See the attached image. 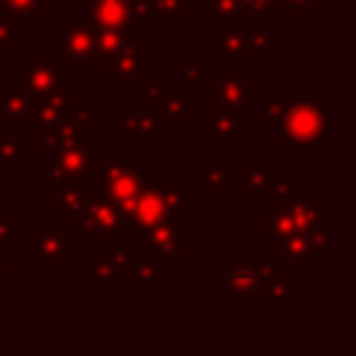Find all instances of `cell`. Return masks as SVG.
Listing matches in <instances>:
<instances>
[{
  "mask_svg": "<svg viewBox=\"0 0 356 356\" xmlns=\"http://www.w3.org/2000/svg\"><path fill=\"white\" fill-rule=\"evenodd\" d=\"M283 273L286 268L276 266L273 261L232 259L227 266L215 273V293L227 298L229 305H259L268 286Z\"/></svg>",
  "mask_w": 356,
  "mask_h": 356,
  "instance_id": "6da1fadb",
  "label": "cell"
},
{
  "mask_svg": "<svg viewBox=\"0 0 356 356\" xmlns=\"http://www.w3.org/2000/svg\"><path fill=\"white\" fill-rule=\"evenodd\" d=\"M149 184L147 173L142 171L137 161L120 159L115 149H108L100 161H95V168L86 178V193L88 195H105L113 200L118 208L127 210L129 203L137 198Z\"/></svg>",
  "mask_w": 356,
  "mask_h": 356,
  "instance_id": "7a4b0ae2",
  "label": "cell"
},
{
  "mask_svg": "<svg viewBox=\"0 0 356 356\" xmlns=\"http://www.w3.org/2000/svg\"><path fill=\"white\" fill-rule=\"evenodd\" d=\"M278 129L283 134V149L307 152L327 137L330 118H327V110L310 95L286 93V110Z\"/></svg>",
  "mask_w": 356,
  "mask_h": 356,
  "instance_id": "3957f363",
  "label": "cell"
},
{
  "mask_svg": "<svg viewBox=\"0 0 356 356\" xmlns=\"http://www.w3.org/2000/svg\"><path fill=\"white\" fill-rule=\"evenodd\" d=\"M252 74L249 71H218L205 83V115H229L239 124H252Z\"/></svg>",
  "mask_w": 356,
  "mask_h": 356,
  "instance_id": "277c9868",
  "label": "cell"
},
{
  "mask_svg": "<svg viewBox=\"0 0 356 356\" xmlns=\"http://www.w3.org/2000/svg\"><path fill=\"white\" fill-rule=\"evenodd\" d=\"M137 105L161 120L163 127H181L184 120L193 118L195 98L193 86L184 81H168V83H139L137 86Z\"/></svg>",
  "mask_w": 356,
  "mask_h": 356,
  "instance_id": "5b68a950",
  "label": "cell"
},
{
  "mask_svg": "<svg viewBox=\"0 0 356 356\" xmlns=\"http://www.w3.org/2000/svg\"><path fill=\"white\" fill-rule=\"evenodd\" d=\"M69 229L74 232V237L120 239L129 229V220L124 210L105 195H88L83 205L71 215Z\"/></svg>",
  "mask_w": 356,
  "mask_h": 356,
  "instance_id": "8992f818",
  "label": "cell"
},
{
  "mask_svg": "<svg viewBox=\"0 0 356 356\" xmlns=\"http://www.w3.org/2000/svg\"><path fill=\"white\" fill-rule=\"evenodd\" d=\"M115 242L149 254L156 261H178L184 257V218L171 215V218H166L159 225H152V227L127 229Z\"/></svg>",
  "mask_w": 356,
  "mask_h": 356,
  "instance_id": "52a82bcc",
  "label": "cell"
},
{
  "mask_svg": "<svg viewBox=\"0 0 356 356\" xmlns=\"http://www.w3.org/2000/svg\"><path fill=\"white\" fill-rule=\"evenodd\" d=\"M327 259V232H293L271 242V261L288 273H312Z\"/></svg>",
  "mask_w": 356,
  "mask_h": 356,
  "instance_id": "ba28073f",
  "label": "cell"
},
{
  "mask_svg": "<svg viewBox=\"0 0 356 356\" xmlns=\"http://www.w3.org/2000/svg\"><path fill=\"white\" fill-rule=\"evenodd\" d=\"M95 161L93 156V139H81V142L54 152L51 161H42L40 176L44 184H86V178L93 173Z\"/></svg>",
  "mask_w": 356,
  "mask_h": 356,
  "instance_id": "9c48e42d",
  "label": "cell"
},
{
  "mask_svg": "<svg viewBox=\"0 0 356 356\" xmlns=\"http://www.w3.org/2000/svg\"><path fill=\"white\" fill-rule=\"evenodd\" d=\"M61 51L64 59L74 71H90L95 69L98 59H95V32L88 17H76L64 15L61 17Z\"/></svg>",
  "mask_w": 356,
  "mask_h": 356,
  "instance_id": "30bf717a",
  "label": "cell"
},
{
  "mask_svg": "<svg viewBox=\"0 0 356 356\" xmlns=\"http://www.w3.org/2000/svg\"><path fill=\"white\" fill-rule=\"evenodd\" d=\"M74 232L66 227H35L30 229V257L42 271H59L71 259Z\"/></svg>",
  "mask_w": 356,
  "mask_h": 356,
  "instance_id": "8fae6325",
  "label": "cell"
},
{
  "mask_svg": "<svg viewBox=\"0 0 356 356\" xmlns=\"http://www.w3.org/2000/svg\"><path fill=\"white\" fill-rule=\"evenodd\" d=\"M17 83L32 98H44L51 93L71 90V74L61 69L59 61H20L17 64Z\"/></svg>",
  "mask_w": 356,
  "mask_h": 356,
  "instance_id": "7c38bea8",
  "label": "cell"
},
{
  "mask_svg": "<svg viewBox=\"0 0 356 356\" xmlns=\"http://www.w3.org/2000/svg\"><path fill=\"white\" fill-rule=\"evenodd\" d=\"M152 74V51L132 44L129 49L103 61L105 83H147Z\"/></svg>",
  "mask_w": 356,
  "mask_h": 356,
  "instance_id": "4fadbf2b",
  "label": "cell"
},
{
  "mask_svg": "<svg viewBox=\"0 0 356 356\" xmlns=\"http://www.w3.org/2000/svg\"><path fill=\"white\" fill-rule=\"evenodd\" d=\"M93 115H95V110L90 108V105H86V108L71 105V110L66 113L64 120H59L56 124L40 127L42 147L49 149V152H59V149L81 142V139H83V129L93 122Z\"/></svg>",
  "mask_w": 356,
  "mask_h": 356,
  "instance_id": "5bb4252c",
  "label": "cell"
},
{
  "mask_svg": "<svg viewBox=\"0 0 356 356\" xmlns=\"http://www.w3.org/2000/svg\"><path fill=\"white\" fill-rule=\"evenodd\" d=\"M124 215H127V220H129V229L152 227V225H159L166 218H171L166 203H163V184L149 181L142 193L129 203Z\"/></svg>",
  "mask_w": 356,
  "mask_h": 356,
  "instance_id": "9a60e30c",
  "label": "cell"
},
{
  "mask_svg": "<svg viewBox=\"0 0 356 356\" xmlns=\"http://www.w3.org/2000/svg\"><path fill=\"white\" fill-rule=\"evenodd\" d=\"M118 115V127H115V137H134V139H159L161 137V120L149 110L139 108V105H118L115 108Z\"/></svg>",
  "mask_w": 356,
  "mask_h": 356,
  "instance_id": "2e32d148",
  "label": "cell"
},
{
  "mask_svg": "<svg viewBox=\"0 0 356 356\" xmlns=\"http://www.w3.org/2000/svg\"><path fill=\"white\" fill-rule=\"evenodd\" d=\"M215 37H218V61H249V37L247 27L239 25L234 17H218L215 20Z\"/></svg>",
  "mask_w": 356,
  "mask_h": 356,
  "instance_id": "e0dca14e",
  "label": "cell"
},
{
  "mask_svg": "<svg viewBox=\"0 0 356 356\" xmlns=\"http://www.w3.org/2000/svg\"><path fill=\"white\" fill-rule=\"evenodd\" d=\"M0 115L10 127H32L37 124V98H32L20 83H8L0 93Z\"/></svg>",
  "mask_w": 356,
  "mask_h": 356,
  "instance_id": "ac0fdd59",
  "label": "cell"
},
{
  "mask_svg": "<svg viewBox=\"0 0 356 356\" xmlns=\"http://www.w3.org/2000/svg\"><path fill=\"white\" fill-rule=\"evenodd\" d=\"M293 215V222L300 232H327V208L315 193L283 198Z\"/></svg>",
  "mask_w": 356,
  "mask_h": 356,
  "instance_id": "d6986e66",
  "label": "cell"
},
{
  "mask_svg": "<svg viewBox=\"0 0 356 356\" xmlns=\"http://www.w3.org/2000/svg\"><path fill=\"white\" fill-rule=\"evenodd\" d=\"M259 220H261V222H259V234H261L264 239H268V242L298 232L286 200H271V203H266L261 208V213H259Z\"/></svg>",
  "mask_w": 356,
  "mask_h": 356,
  "instance_id": "ffe728a7",
  "label": "cell"
},
{
  "mask_svg": "<svg viewBox=\"0 0 356 356\" xmlns=\"http://www.w3.org/2000/svg\"><path fill=\"white\" fill-rule=\"evenodd\" d=\"M273 166L266 159H252L244 171H232V184L242 195H259L266 193L268 181H271Z\"/></svg>",
  "mask_w": 356,
  "mask_h": 356,
  "instance_id": "44dd1931",
  "label": "cell"
},
{
  "mask_svg": "<svg viewBox=\"0 0 356 356\" xmlns=\"http://www.w3.org/2000/svg\"><path fill=\"white\" fill-rule=\"evenodd\" d=\"M193 178L195 184L203 186L205 195H225L232 184V168L225 159H210L203 163V168L193 173Z\"/></svg>",
  "mask_w": 356,
  "mask_h": 356,
  "instance_id": "7402d4cb",
  "label": "cell"
},
{
  "mask_svg": "<svg viewBox=\"0 0 356 356\" xmlns=\"http://www.w3.org/2000/svg\"><path fill=\"white\" fill-rule=\"evenodd\" d=\"M100 259L105 261V266L113 271V276L118 278V283H132L134 278V266H137L139 252L127 244H115L110 249H95Z\"/></svg>",
  "mask_w": 356,
  "mask_h": 356,
  "instance_id": "603a6c76",
  "label": "cell"
},
{
  "mask_svg": "<svg viewBox=\"0 0 356 356\" xmlns=\"http://www.w3.org/2000/svg\"><path fill=\"white\" fill-rule=\"evenodd\" d=\"M95 32V59L105 61L120 51L137 44V30H108V27H93Z\"/></svg>",
  "mask_w": 356,
  "mask_h": 356,
  "instance_id": "cb8c5ba5",
  "label": "cell"
},
{
  "mask_svg": "<svg viewBox=\"0 0 356 356\" xmlns=\"http://www.w3.org/2000/svg\"><path fill=\"white\" fill-rule=\"evenodd\" d=\"M88 198L83 184H59L51 186V205L49 213L54 218H71Z\"/></svg>",
  "mask_w": 356,
  "mask_h": 356,
  "instance_id": "d4e9b609",
  "label": "cell"
},
{
  "mask_svg": "<svg viewBox=\"0 0 356 356\" xmlns=\"http://www.w3.org/2000/svg\"><path fill=\"white\" fill-rule=\"evenodd\" d=\"M195 13V0H152V15L166 30L184 25L186 17Z\"/></svg>",
  "mask_w": 356,
  "mask_h": 356,
  "instance_id": "484cf974",
  "label": "cell"
},
{
  "mask_svg": "<svg viewBox=\"0 0 356 356\" xmlns=\"http://www.w3.org/2000/svg\"><path fill=\"white\" fill-rule=\"evenodd\" d=\"M132 283L142 296H159L161 293V264L149 254L139 252Z\"/></svg>",
  "mask_w": 356,
  "mask_h": 356,
  "instance_id": "4316f807",
  "label": "cell"
},
{
  "mask_svg": "<svg viewBox=\"0 0 356 356\" xmlns=\"http://www.w3.org/2000/svg\"><path fill=\"white\" fill-rule=\"evenodd\" d=\"M239 132H242V124H239L234 118H229V115H220V113L205 115L203 134L208 139H213L215 147H218L220 152H225V149L229 147V142L239 137Z\"/></svg>",
  "mask_w": 356,
  "mask_h": 356,
  "instance_id": "83f0119b",
  "label": "cell"
},
{
  "mask_svg": "<svg viewBox=\"0 0 356 356\" xmlns=\"http://www.w3.org/2000/svg\"><path fill=\"white\" fill-rule=\"evenodd\" d=\"M83 281H88L90 286H93V291L100 293V296H103V293L110 296V293H115L120 286L118 278L113 276V271L105 266V261L98 254H93L88 261H83Z\"/></svg>",
  "mask_w": 356,
  "mask_h": 356,
  "instance_id": "f1b7e54d",
  "label": "cell"
},
{
  "mask_svg": "<svg viewBox=\"0 0 356 356\" xmlns=\"http://www.w3.org/2000/svg\"><path fill=\"white\" fill-rule=\"evenodd\" d=\"M249 37V61L273 59V37L266 27H247Z\"/></svg>",
  "mask_w": 356,
  "mask_h": 356,
  "instance_id": "f546056e",
  "label": "cell"
},
{
  "mask_svg": "<svg viewBox=\"0 0 356 356\" xmlns=\"http://www.w3.org/2000/svg\"><path fill=\"white\" fill-rule=\"evenodd\" d=\"M44 6H49V0H0V10L8 13L20 27H25L27 20L37 15Z\"/></svg>",
  "mask_w": 356,
  "mask_h": 356,
  "instance_id": "4dcf8cb0",
  "label": "cell"
},
{
  "mask_svg": "<svg viewBox=\"0 0 356 356\" xmlns=\"http://www.w3.org/2000/svg\"><path fill=\"white\" fill-rule=\"evenodd\" d=\"M27 159V142L25 139H0V171H10L17 166V161Z\"/></svg>",
  "mask_w": 356,
  "mask_h": 356,
  "instance_id": "1f68e13d",
  "label": "cell"
},
{
  "mask_svg": "<svg viewBox=\"0 0 356 356\" xmlns=\"http://www.w3.org/2000/svg\"><path fill=\"white\" fill-rule=\"evenodd\" d=\"M266 298L271 305H286L291 307L293 302H296V293H293V273H283V276H278L276 281L268 286L266 291Z\"/></svg>",
  "mask_w": 356,
  "mask_h": 356,
  "instance_id": "d6a6232c",
  "label": "cell"
},
{
  "mask_svg": "<svg viewBox=\"0 0 356 356\" xmlns=\"http://www.w3.org/2000/svg\"><path fill=\"white\" fill-rule=\"evenodd\" d=\"M320 10L317 0H276L273 15L276 17H312Z\"/></svg>",
  "mask_w": 356,
  "mask_h": 356,
  "instance_id": "836d02e7",
  "label": "cell"
},
{
  "mask_svg": "<svg viewBox=\"0 0 356 356\" xmlns=\"http://www.w3.org/2000/svg\"><path fill=\"white\" fill-rule=\"evenodd\" d=\"M163 203L168 208V215H181L184 208H191L195 203V195L188 193L181 184H166L163 186Z\"/></svg>",
  "mask_w": 356,
  "mask_h": 356,
  "instance_id": "e575fe53",
  "label": "cell"
},
{
  "mask_svg": "<svg viewBox=\"0 0 356 356\" xmlns=\"http://www.w3.org/2000/svg\"><path fill=\"white\" fill-rule=\"evenodd\" d=\"M266 195H271V200H283L296 195V173L293 171H273L271 181H268Z\"/></svg>",
  "mask_w": 356,
  "mask_h": 356,
  "instance_id": "d590c367",
  "label": "cell"
},
{
  "mask_svg": "<svg viewBox=\"0 0 356 356\" xmlns=\"http://www.w3.org/2000/svg\"><path fill=\"white\" fill-rule=\"evenodd\" d=\"M229 3H232L237 20L242 15H273V6H276V0H229Z\"/></svg>",
  "mask_w": 356,
  "mask_h": 356,
  "instance_id": "8d00e7d4",
  "label": "cell"
},
{
  "mask_svg": "<svg viewBox=\"0 0 356 356\" xmlns=\"http://www.w3.org/2000/svg\"><path fill=\"white\" fill-rule=\"evenodd\" d=\"M17 22L13 20L8 13L0 10V47H6V49H13L15 47V32H17Z\"/></svg>",
  "mask_w": 356,
  "mask_h": 356,
  "instance_id": "74e56055",
  "label": "cell"
},
{
  "mask_svg": "<svg viewBox=\"0 0 356 356\" xmlns=\"http://www.w3.org/2000/svg\"><path fill=\"white\" fill-rule=\"evenodd\" d=\"M181 76H184V83H188V86L203 83V79H205V61L203 59H195V61H188V64H184V69H181Z\"/></svg>",
  "mask_w": 356,
  "mask_h": 356,
  "instance_id": "f35d334b",
  "label": "cell"
},
{
  "mask_svg": "<svg viewBox=\"0 0 356 356\" xmlns=\"http://www.w3.org/2000/svg\"><path fill=\"white\" fill-rule=\"evenodd\" d=\"M317 6H320V8H325V6H327V0H317Z\"/></svg>",
  "mask_w": 356,
  "mask_h": 356,
  "instance_id": "ab89813d",
  "label": "cell"
}]
</instances>
